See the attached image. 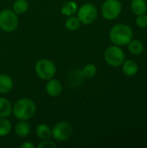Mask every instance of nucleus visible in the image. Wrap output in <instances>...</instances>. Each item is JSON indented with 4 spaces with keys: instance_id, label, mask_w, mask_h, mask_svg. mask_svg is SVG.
Wrapping results in <instances>:
<instances>
[{
    "instance_id": "obj_1",
    "label": "nucleus",
    "mask_w": 147,
    "mask_h": 148,
    "mask_svg": "<svg viewBox=\"0 0 147 148\" xmlns=\"http://www.w3.org/2000/svg\"><path fill=\"white\" fill-rule=\"evenodd\" d=\"M109 38L114 45L125 46L133 38V30L128 24L118 23L110 29Z\"/></svg>"
},
{
    "instance_id": "obj_2",
    "label": "nucleus",
    "mask_w": 147,
    "mask_h": 148,
    "mask_svg": "<svg viewBox=\"0 0 147 148\" xmlns=\"http://www.w3.org/2000/svg\"><path fill=\"white\" fill-rule=\"evenodd\" d=\"M36 111V103L29 98H23L18 100L12 107V113L14 116L19 121H27L32 118L35 115Z\"/></svg>"
},
{
    "instance_id": "obj_3",
    "label": "nucleus",
    "mask_w": 147,
    "mask_h": 148,
    "mask_svg": "<svg viewBox=\"0 0 147 148\" xmlns=\"http://www.w3.org/2000/svg\"><path fill=\"white\" fill-rule=\"evenodd\" d=\"M104 58L106 62L113 68H118L122 65L126 60V54L120 46L112 45L108 47L104 53Z\"/></svg>"
},
{
    "instance_id": "obj_4",
    "label": "nucleus",
    "mask_w": 147,
    "mask_h": 148,
    "mask_svg": "<svg viewBox=\"0 0 147 148\" xmlns=\"http://www.w3.org/2000/svg\"><path fill=\"white\" fill-rule=\"evenodd\" d=\"M12 10L5 9L0 11V29L4 32H12L18 26V17Z\"/></svg>"
},
{
    "instance_id": "obj_5",
    "label": "nucleus",
    "mask_w": 147,
    "mask_h": 148,
    "mask_svg": "<svg viewBox=\"0 0 147 148\" xmlns=\"http://www.w3.org/2000/svg\"><path fill=\"white\" fill-rule=\"evenodd\" d=\"M35 70L37 76L42 79L48 81L53 78L56 73V68L53 62L48 59L39 60L35 66Z\"/></svg>"
},
{
    "instance_id": "obj_6",
    "label": "nucleus",
    "mask_w": 147,
    "mask_h": 148,
    "mask_svg": "<svg viewBox=\"0 0 147 148\" xmlns=\"http://www.w3.org/2000/svg\"><path fill=\"white\" fill-rule=\"evenodd\" d=\"M122 11V3L120 0H106L101 6L102 16L109 21L116 19Z\"/></svg>"
},
{
    "instance_id": "obj_7",
    "label": "nucleus",
    "mask_w": 147,
    "mask_h": 148,
    "mask_svg": "<svg viewBox=\"0 0 147 148\" xmlns=\"http://www.w3.org/2000/svg\"><path fill=\"white\" fill-rule=\"evenodd\" d=\"M98 16V10L95 5L90 3H84L78 10V18L81 23L88 25L93 23Z\"/></svg>"
},
{
    "instance_id": "obj_8",
    "label": "nucleus",
    "mask_w": 147,
    "mask_h": 148,
    "mask_svg": "<svg viewBox=\"0 0 147 148\" xmlns=\"http://www.w3.org/2000/svg\"><path fill=\"white\" fill-rule=\"evenodd\" d=\"M73 134L72 127L69 123L61 121L55 124L52 129V137L57 141L62 142L68 140Z\"/></svg>"
},
{
    "instance_id": "obj_9",
    "label": "nucleus",
    "mask_w": 147,
    "mask_h": 148,
    "mask_svg": "<svg viewBox=\"0 0 147 148\" xmlns=\"http://www.w3.org/2000/svg\"><path fill=\"white\" fill-rule=\"evenodd\" d=\"M46 91L49 95L52 97H56L61 95L62 91V83L56 79H49L46 84Z\"/></svg>"
},
{
    "instance_id": "obj_10",
    "label": "nucleus",
    "mask_w": 147,
    "mask_h": 148,
    "mask_svg": "<svg viewBox=\"0 0 147 148\" xmlns=\"http://www.w3.org/2000/svg\"><path fill=\"white\" fill-rule=\"evenodd\" d=\"M122 71L126 76H134L139 72V64L133 59L125 60L122 63Z\"/></svg>"
},
{
    "instance_id": "obj_11",
    "label": "nucleus",
    "mask_w": 147,
    "mask_h": 148,
    "mask_svg": "<svg viewBox=\"0 0 147 148\" xmlns=\"http://www.w3.org/2000/svg\"><path fill=\"white\" fill-rule=\"evenodd\" d=\"M131 10L135 16L145 14L147 11V3L146 0H132Z\"/></svg>"
},
{
    "instance_id": "obj_12",
    "label": "nucleus",
    "mask_w": 147,
    "mask_h": 148,
    "mask_svg": "<svg viewBox=\"0 0 147 148\" xmlns=\"http://www.w3.org/2000/svg\"><path fill=\"white\" fill-rule=\"evenodd\" d=\"M127 48H128V50L130 51V53L134 55V56L141 55L144 51V49H145L143 42L140 40L134 39V38H133L127 43Z\"/></svg>"
},
{
    "instance_id": "obj_13",
    "label": "nucleus",
    "mask_w": 147,
    "mask_h": 148,
    "mask_svg": "<svg viewBox=\"0 0 147 148\" xmlns=\"http://www.w3.org/2000/svg\"><path fill=\"white\" fill-rule=\"evenodd\" d=\"M13 88L12 79L4 74L0 75V94H7Z\"/></svg>"
},
{
    "instance_id": "obj_14",
    "label": "nucleus",
    "mask_w": 147,
    "mask_h": 148,
    "mask_svg": "<svg viewBox=\"0 0 147 148\" xmlns=\"http://www.w3.org/2000/svg\"><path fill=\"white\" fill-rule=\"evenodd\" d=\"M36 134L37 137L42 140H49L52 137V130L46 124H40L36 129Z\"/></svg>"
},
{
    "instance_id": "obj_15",
    "label": "nucleus",
    "mask_w": 147,
    "mask_h": 148,
    "mask_svg": "<svg viewBox=\"0 0 147 148\" xmlns=\"http://www.w3.org/2000/svg\"><path fill=\"white\" fill-rule=\"evenodd\" d=\"M15 132L19 137H26L30 133V125L26 121H20L15 127Z\"/></svg>"
},
{
    "instance_id": "obj_16",
    "label": "nucleus",
    "mask_w": 147,
    "mask_h": 148,
    "mask_svg": "<svg viewBox=\"0 0 147 148\" xmlns=\"http://www.w3.org/2000/svg\"><path fill=\"white\" fill-rule=\"evenodd\" d=\"M12 112V106L9 100L0 97V118H6L10 115Z\"/></svg>"
},
{
    "instance_id": "obj_17",
    "label": "nucleus",
    "mask_w": 147,
    "mask_h": 148,
    "mask_svg": "<svg viewBox=\"0 0 147 148\" xmlns=\"http://www.w3.org/2000/svg\"><path fill=\"white\" fill-rule=\"evenodd\" d=\"M77 10H78V6L75 3V2L67 1L62 4L61 11L63 15L70 16H73L74 14H75L77 12Z\"/></svg>"
},
{
    "instance_id": "obj_18",
    "label": "nucleus",
    "mask_w": 147,
    "mask_h": 148,
    "mask_svg": "<svg viewBox=\"0 0 147 148\" xmlns=\"http://www.w3.org/2000/svg\"><path fill=\"white\" fill-rule=\"evenodd\" d=\"M29 9V3L27 0H16L12 5V10L16 14H23Z\"/></svg>"
},
{
    "instance_id": "obj_19",
    "label": "nucleus",
    "mask_w": 147,
    "mask_h": 148,
    "mask_svg": "<svg viewBox=\"0 0 147 148\" xmlns=\"http://www.w3.org/2000/svg\"><path fill=\"white\" fill-rule=\"evenodd\" d=\"M11 123L6 118H0V137L7 136L11 130Z\"/></svg>"
},
{
    "instance_id": "obj_20",
    "label": "nucleus",
    "mask_w": 147,
    "mask_h": 148,
    "mask_svg": "<svg viewBox=\"0 0 147 148\" xmlns=\"http://www.w3.org/2000/svg\"><path fill=\"white\" fill-rule=\"evenodd\" d=\"M65 26L66 28L68 29V30H71V31H74V30H76L80 28L81 26V22L79 20L78 17H75V16H70L65 22Z\"/></svg>"
},
{
    "instance_id": "obj_21",
    "label": "nucleus",
    "mask_w": 147,
    "mask_h": 148,
    "mask_svg": "<svg viewBox=\"0 0 147 148\" xmlns=\"http://www.w3.org/2000/svg\"><path fill=\"white\" fill-rule=\"evenodd\" d=\"M97 73V68L93 63H88L82 69V75L88 78L94 77Z\"/></svg>"
},
{
    "instance_id": "obj_22",
    "label": "nucleus",
    "mask_w": 147,
    "mask_h": 148,
    "mask_svg": "<svg viewBox=\"0 0 147 148\" xmlns=\"http://www.w3.org/2000/svg\"><path fill=\"white\" fill-rule=\"evenodd\" d=\"M135 23L137 24V26L140 29H146L147 28V15L145 14H141L137 16L136 19H135Z\"/></svg>"
},
{
    "instance_id": "obj_23",
    "label": "nucleus",
    "mask_w": 147,
    "mask_h": 148,
    "mask_svg": "<svg viewBox=\"0 0 147 148\" xmlns=\"http://www.w3.org/2000/svg\"><path fill=\"white\" fill-rule=\"evenodd\" d=\"M56 144L53 141H50L49 140H46L44 141H42L38 146V148H51V147H56Z\"/></svg>"
},
{
    "instance_id": "obj_24",
    "label": "nucleus",
    "mask_w": 147,
    "mask_h": 148,
    "mask_svg": "<svg viewBox=\"0 0 147 148\" xmlns=\"http://www.w3.org/2000/svg\"><path fill=\"white\" fill-rule=\"evenodd\" d=\"M20 147L21 148H34V145L32 144V143H30V142H24V143H23L21 146H20Z\"/></svg>"
},
{
    "instance_id": "obj_25",
    "label": "nucleus",
    "mask_w": 147,
    "mask_h": 148,
    "mask_svg": "<svg viewBox=\"0 0 147 148\" xmlns=\"http://www.w3.org/2000/svg\"><path fill=\"white\" fill-rule=\"evenodd\" d=\"M146 3H147V1H146Z\"/></svg>"
}]
</instances>
